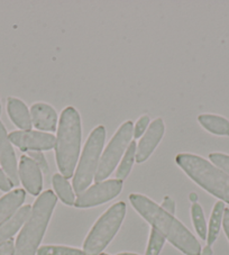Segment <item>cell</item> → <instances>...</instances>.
<instances>
[{
    "label": "cell",
    "mask_w": 229,
    "mask_h": 255,
    "mask_svg": "<svg viewBox=\"0 0 229 255\" xmlns=\"http://www.w3.org/2000/svg\"><path fill=\"white\" fill-rule=\"evenodd\" d=\"M129 201L140 216L152 225V228L157 231L169 240L172 245L179 249L186 255H200L201 246L192 233L179 222L173 215L165 212L156 202L138 193H131Z\"/></svg>",
    "instance_id": "cell-1"
},
{
    "label": "cell",
    "mask_w": 229,
    "mask_h": 255,
    "mask_svg": "<svg viewBox=\"0 0 229 255\" xmlns=\"http://www.w3.org/2000/svg\"><path fill=\"white\" fill-rule=\"evenodd\" d=\"M81 117L76 108L67 107L61 114L55 140L56 164L64 178H71L81 149Z\"/></svg>",
    "instance_id": "cell-2"
},
{
    "label": "cell",
    "mask_w": 229,
    "mask_h": 255,
    "mask_svg": "<svg viewBox=\"0 0 229 255\" xmlns=\"http://www.w3.org/2000/svg\"><path fill=\"white\" fill-rule=\"evenodd\" d=\"M57 202L56 195L52 190L39 195L32 207L27 222L16 240L14 255H36L51 216Z\"/></svg>",
    "instance_id": "cell-3"
},
{
    "label": "cell",
    "mask_w": 229,
    "mask_h": 255,
    "mask_svg": "<svg viewBox=\"0 0 229 255\" xmlns=\"http://www.w3.org/2000/svg\"><path fill=\"white\" fill-rule=\"evenodd\" d=\"M175 162L202 189L229 204V175L204 157L190 153L178 154Z\"/></svg>",
    "instance_id": "cell-4"
},
{
    "label": "cell",
    "mask_w": 229,
    "mask_h": 255,
    "mask_svg": "<svg viewBox=\"0 0 229 255\" xmlns=\"http://www.w3.org/2000/svg\"><path fill=\"white\" fill-rule=\"evenodd\" d=\"M105 140L106 128L103 125L92 129L83 147L76 173L73 175V190L78 196L85 192L95 179Z\"/></svg>",
    "instance_id": "cell-5"
},
{
    "label": "cell",
    "mask_w": 229,
    "mask_h": 255,
    "mask_svg": "<svg viewBox=\"0 0 229 255\" xmlns=\"http://www.w3.org/2000/svg\"><path fill=\"white\" fill-rule=\"evenodd\" d=\"M126 215V204L122 201L113 205L91 228L83 243L86 255H100L117 234Z\"/></svg>",
    "instance_id": "cell-6"
},
{
    "label": "cell",
    "mask_w": 229,
    "mask_h": 255,
    "mask_svg": "<svg viewBox=\"0 0 229 255\" xmlns=\"http://www.w3.org/2000/svg\"><path fill=\"white\" fill-rule=\"evenodd\" d=\"M134 134L133 122L127 121L124 124H121L118 130L109 140L107 147L100 157L98 169L95 175L96 183L103 182L107 179L110 174L114 172V170L119 163L122 155L128 148L131 143V137Z\"/></svg>",
    "instance_id": "cell-7"
},
{
    "label": "cell",
    "mask_w": 229,
    "mask_h": 255,
    "mask_svg": "<svg viewBox=\"0 0 229 255\" xmlns=\"http://www.w3.org/2000/svg\"><path fill=\"white\" fill-rule=\"evenodd\" d=\"M121 189L122 181L118 179H110L98 182L79 195L74 206L77 208H90L103 205L116 198L120 193Z\"/></svg>",
    "instance_id": "cell-8"
},
{
    "label": "cell",
    "mask_w": 229,
    "mask_h": 255,
    "mask_svg": "<svg viewBox=\"0 0 229 255\" xmlns=\"http://www.w3.org/2000/svg\"><path fill=\"white\" fill-rule=\"evenodd\" d=\"M11 144L16 145L20 151H48L55 147L56 137L51 133L37 130H14L8 135Z\"/></svg>",
    "instance_id": "cell-9"
},
{
    "label": "cell",
    "mask_w": 229,
    "mask_h": 255,
    "mask_svg": "<svg viewBox=\"0 0 229 255\" xmlns=\"http://www.w3.org/2000/svg\"><path fill=\"white\" fill-rule=\"evenodd\" d=\"M165 131V125L162 118H156L149 124L147 130L140 138L136 147V162L143 163L153 154Z\"/></svg>",
    "instance_id": "cell-10"
},
{
    "label": "cell",
    "mask_w": 229,
    "mask_h": 255,
    "mask_svg": "<svg viewBox=\"0 0 229 255\" xmlns=\"http://www.w3.org/2000/svg\"><path fill=\"white\" fill-rule=\"evenodd\" d=\"M18 177L26 191H28L30 195L38 196L41 193L43 188L42 170L39 169L36 162L30 159L28 155L20 157Z\"/></svg>",
    "instance_id": "cell-11"
},
{
    "label": "cell",
    "mask_w": 229,
    "mask_h": 255,
    "mask_svg": "<svg viewBox=\"0 0 229 255\" xmlns=\"http://www.w3.org/2000/svg\"><path fill=\"white\" fill-rule=\"evenodd\" d=\"M0 163H1L3 172L12 183V186H18V168H17L16 155L11 142L8 137L7 130L1 122H0Z\"/></svg>",
    "instance_id": "cell-12"
},
{
    "label": "cell",
    "mask_w": 229,
    "mask_h": 255,
    "mask_svg": "<svg viewBox=\"0 0 229 255\" xmlns=\"http://www.w3.org/2000/svg\"><path fill=\"white\" fill-rule=\"evenodd\" d=\"M30 117L35 128L43 131L57 130L59 118L57 113L51 105L45 103H36L30 108Z\"/></svg>",
    "instance_id": "cell-13"
},
{
    "label": "cell",
    "mask_w": 229,
    "mask_h": 255,
    "mask_svg": "<svg viewBox=\"0 0 229 255\" xmlns=\"http://www.w3.org/2000/svg\"><path fill=\"white\" fill-rule=\"evenodd\" d=\"M7 113L11 122L18 128L21 130L32 129L33 123L32 117H30V112L24 101L14 98V97H9L7 99Z\"/></svg>",
    "instance_id": "cell-14"
},
{
    "label": "cell",
    "mask_w": 229,
    "mask_h": 255,
    "mask_svg": "<svg viewBox=\"0 0 229 255\" xmlns=\"http://www.w3.org/2000/svg\"><path fill=\"white\" fill-rule=\"evenodd\" d=\"M30 213H32V206L25 205L20 207L8 221L0 227V245L6 243L17 232L20 230L21 226L27 222Z\"/></svg>",
    "instance_id": "cell-15"
},
{
    "label": "cell",
    "mask_w": 229,
    "mask_h": 255,
    "mask_svg": "<svg viewBox=\"0 0 229 255\" xmlns=\"http://www.w3.org/2000/svg\"><path fill=\"white\" fill-rule=\"evenodd\" d=\"M26 193L23 189H16L0 198V227L20 208Z\"/></svg>",
    "instance_id": "cell-16"
},
{
    "label": "cell",
    "mask_w": 229,
    "mask_h": 255,
    "mask_svg": "<svg viewBox=\"0 0 229 255\" xmlns=\"http://www.w3.org/2000/svg\"><path fill=\"white\" fill-rule=\"evenodd\" d=\"M199 124L209 133L218 136H229V121L214 114H202L198 117Z\"/></svg>",
    "instance_id": "cell-17"
},
{
    "label": "cell",
    "mask_w": 229,
    "mask_h": 255,
    "mask_svg": "<svg viewBox=\"0 0 229 255\" xmlns=\"http://www.w3.org/2000/svg\"><path fill=\"white\" fill-rule=\"evenodd\" d=\"M225 202L218 201L216 202L213 209V213H211L210 221H209V227H208V234H207V243L208 246L213 245L216 240L218 239V235L220 233V227H222L223 224V218H224V213H225Z\"/></svg>",
    "instance_id": "cell-18"
},
{
    "label": "cell",
    "mask_w": 229,
    "mask_h": 255,
    "mask_svg": "<svg viewBox=\"0 0 229 255\" xmlns=\"http://www.w3.org/2000/svg\"><path fill=\"white\" fill-rule=\"evenodd\" d=\"M53 188L56 192V195L62 200L65 205L72 206L76 202L74 191L67 178H64L61 173H55L52 179Z\"/></svg>",
    "instance_id": "cell-19"
},
{
    "label": "cell",
    "mask_w": 229,
    "mask_h": 255,
    "mask_svg": "<svg viewBox=\"0 0 229 255\" xmlns=\"http://www.w3.org/2000/svg\"><path fill=\"white\" fill-rule=\"evenodd\" d=\"M136 147H137V144H136L135 140H131L128 148H127V151L125 152L124 157H122L119 166L117 168L116 178L118 180H121L122 181V180H125L130 173L134 162L136 161Z\"/></svg>",
    "instance_id": "cell-20"
},
{
    "label": "cell",
    "mask_w": 229,
    "mask_h": 255,
    "mask_svg": "<svg viewBox=\"0 0 229 255\" xmlns=\"http://www.w3.org/2000/svg\"><path fill=\"white\" fill-rule=\"evenodd\" d=\"M191 216H192V222L193 226L196 228L197 234L199 235L201 240H207V234H208V227H207L206 218L204 210L202 207L197 204V202H193L191 207Z\"/></svg>",
    "instance_id": "cell-21"
},
{
    "label": "cell",
    "mask_w": 229,
    "mask_h": 255,
    "mask_svg": "<svg viewBox=\"0 0 229 255\" xmlns=\"http://www.w3.org/2000/svg\"><path fill=\"white\" fill-rule=\"evenodd\" d=\"M37 255H86L81 250L67 248V246L45 245L39 248Z\"/></svg>",
    "instance_id": "cell-22"
},
{
    "label": "cell",
    "mask_w": 229,
    "mask_h": 255,
    "mask_svg": "<svg viewBox=\"0 0 229 255\" xmlns=\"http://www.w3.org/2000/svg\"><path fill=\"white\" fill-rule=\"evenodd\" d=\"M165 239L163 237L160 233L152 228L151 234H149V241L146 250V254L145 255H158L164 246Z\"/></svg>",
    "instance_id": "cell-23"
},
{
    "label": "cell",
    "mask_w": 229,
    "mask_h": 255,
    "mask_svg": "<svg viewBox=\"0 0 229 255\" xmlns=\"http://www.w3.org/2000/svg\"><path fill=\"white\" fill-rule=\"evenodd\" d=\"M209 159L214 165L229 175V155L225 153H210Z\"/></svg>",
    "instance_id": "cell-24"
},
{
    "label": "cell",
    "mask_w": 229,
    "mask_h": 255,
    "mask_svg": "<svg viewBox=\"0 0 229 255\" xmlns=\"http://www.w3.org/2000/svg\"><path fill=\"white\" fill-rule=\"evenodd\" d=\"M149 124H151V120H149V117L147 115H143L142 117H139L134 126V137H142L145 131L147 130Z\"/></svg>",
    "instance_id": "cell-25"
},
{
    "label": "cell",
    "mask_w": 229,
    "mask_h": 255,
    "mask_svg": "<svg viewBox=\"0 0 229 255\" xmlns=\"http://www.w3.org/2000/svg\"><path fill=\"white\" fill-rule=\"evenodd\" d=\"M27 153H28V156L30 157V159L36 162L37 165L39 166V169L43 170L44 173L48 172V164H47L45 156H44V154H43V152L33 151V152H27Z\"/></svg>",
    "instance_id": "cell-26"
},
{
    "label": "cell",
    "mask_w": 229,
    "mask_h": 255,
    "mask_svg": "<svg viewBox=\"0 0 229 255\" xmlns=\"http://www.w3.org/2000/svg\"><path fill=\"white\" fill-rule=\"evenodd\" d=\"M12 187L14 186H12L9 178H8L7 174L3 172V170L0 169V190L5 192H10Z\"/></svg>",
    "instance_id": "cell-27"
},
{
    "label": "cell",
    "mask_w": 229,
    "mask_h": 255,
    "mask_svg": "<svg viewBox=\"0 0 229 255\" xmlns=\"http://www.w3.org/2000/svg\"><path fill=\"white\" fill-rule=\"evenodd\" d=\"M15 244L14 241L9 240L6 243L0 245V255H14Z\"/></svg>",
    "instance_id": "cell-28"
},
{
    "label": "cell",
    "mask_w": 229,
    "mask_h": 255,
    "mask_svg": "<svg viewBox=\"0 0 229 255\" xmlns=\"http://www.w3.org/2000/svg\"><path fill=\"white\" fill-rule=\"evenodd\" d=\"M161 207L165 210V212H167L171 215L175 214V202L174 200H172L170 197H165L164 199H163V202L161 205Z\"/></svg>",
    "instance_id": "cell-29"
},
{
    "label": "cell",
    "mask_w": 229,
    "mask_h": 255,
    "mask_svg": "<svg viewBox=\"0 0 229 255\" xmlns=\"http://www.w3.org/2000/svg\"><path fill=\"white\" fill-rule=\"evenodd\" d=\"M223 227H224L225 234H226L227 239L229 240V208L225 209L224 218H223Z\"/></svg>",
    "instance_id": "cell-30"
},
{
    "label": "cell",
    "mask_w": 229,
    "mask_h": 255,
    "mask_svg": "<svg viewBox=\"0 0 229 255\" xmlns=\"http://www.w3.org/2000/svg\"><path fill=\"white\" fill-rule=\"evenodd\" d=\"M200 255H213V250H211V246L207 245L206 248L201 251Z\"/></svg>",
    "instance_id": "cell-31"
},
{
    "label": "cell",
    "mask_w": 229,
    "mask_h": 255,
    "mask_svg": "<svg viewBox=\"0 0 229 255\" xmlns=\"http://www.w3.org/2000/svg\"><path fill=\"white\" fill-rule=\"evenodd\" d=\"M117 255H138V254H134V253H119Z\"/></svg>",
    "instance_id": "cell-32"
},
{
    "label": "cell",
    "mask_w": 229,
    "mask_h": 255,
    "mask_svg": "<svg viewBox=\"0 0 229 255\" xmlns=\"http://www.w3.org/2000/svg\"><path fill=\"white\" fill-rule=\"evenodd\" d=\"M0 115H1V104H0Z\"/></svg>",
    "instance_id": "cell-33"
},
{
    "label": "cell",
    "mask_w": 229,
    "mask_h": 255,
    "mask_svg": "<svg viewBox=\"0 0 229 255\" xmlns=\"http://www.w3.org/2000/svg\"><path fill=\"white\" fill-rule=\"evenodd\" d=\"M100 255H109V254H106V253H101Z\"/></svg>",
    "instance_id": "cell-34"
}]
</instances>
